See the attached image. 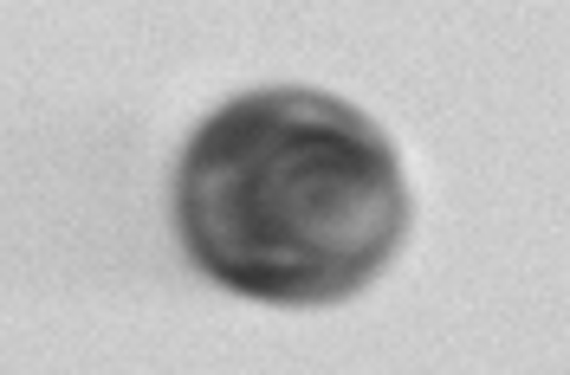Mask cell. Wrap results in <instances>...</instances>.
<instances>
[{"mask_svg":"<svg viewBox=\"0 0 570 375\" xmlns=\"http://www.w3.org/2000/svg\"><path fill=\"white\" fill-rule=\"evenodd\" d=\"M176 188L195 266L247 298H344L409 220L383 130L298 85L220 103Z\"/></svg>","mask_w":570,"mask_h":375,"instance_id":"cell-1","label":"cell"}]
</instances>
